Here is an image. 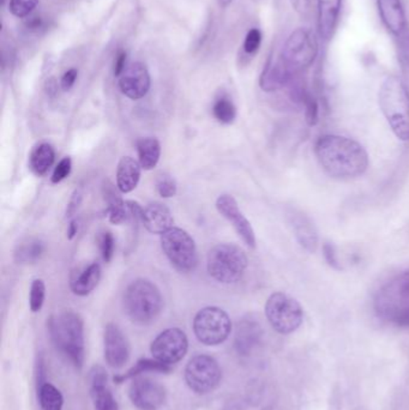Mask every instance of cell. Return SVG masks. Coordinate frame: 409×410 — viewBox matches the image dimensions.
Listing matches in <instances>:
<instances>
[{
  "mask_svg": "<svg viewBox=\"0 0 409 410\" xmlns=\"http://www.w3.org/2000/svg\"><path fill=\"white\" fill-rule=\"evenodd\" d=\"M321 167L334 179H354L368 168V155L361 144L347 137L324 135L314 145Z\"/></svg>",
  "mask_w": 409,
  "mask_h": 410,
  "instance_id": "obj_1",
  "label": "cell"
},
{
  "mask_svg": "<svg viewBox=\"0 0 409 410\" xmlns=\"http://www.w3.org/2000/svg\"><path fill=\"white\" fill-rule=\"evenodd\" d=\"M48 330L55 347L76 369H82L86 359L84 324L79 313L64 311L54 315L48 320Z\"/></svg>",
  "mask_w": 409,
  "mask_h": 410,
  "instance_id": "obj_2",
  "label": "cell"
},
{
  "mask_svg": "<svg viewBox=\"0 0 409 410\" xmlns=\"http://www.w3.org/2000/svg\"><path fill=\"white\" fill-rule=\"evenodd\" d=\"M380 111L394 135L403 142L409 140V89L400 78L389 76L378 93Z\"/></svg>",
  "mask_w": 409,
  "mask_h": 410,
  "instance_id": "obj_3",
  "label": "cell"
},
{
  "mask_svg": "<svg viewBox=\"0 0 409 410\" xmlns=\"http://www.w3.org/2000/svg\"><path fill=\"white\" fill-rule=\"evenodd\" d=\"M123 306L126 316L136 324L152 323L160 316L163 299L159 288L148 279H136L124 293Z\"/></svg>",
  "mask_w": 409,
  "mask_h": 410,
  "instance_id": "obj_4",
  "label": "cell"
},
{
  "mask_svg": "<svg viewBox=\"0 0 409 410\" xmlns=\"http://www.w3.org/2000/svg\"><path fill=\"white\" fill-rule=\"evenodd\" d=\"M248 265V256L233 244H219L208 253V272L213 279L223 284H233L240 281Z\"/></svg>",
  "mask_w": 409,
  "mask_h": 410,
  "instance_id": "obj_5",
  "label": "cell"
},
{
  "mask_svg": "<svg viewBox=\"0 0 409 410\" xmlns=\"http://www.w3.org/2000/svg\"><path fill=\"white\" fill-rule=\"evenodd\" d=\"M161 247L172 267L179 272L187 274L197 267V247L186 230L175 227L167 230L161 235Z\"/></svg>",
  "mask_w": 409,
  "mask_h": 410,
  "instance_id": "obj_6",
  "label": "cell"
},
{
  "mask_svg": "<svg viewBox=\"0 0 409 410\" xmlns=\"http://www.w3.org/2000/svg\"><path fill=\"white\" fill-rule=\"evenodd\" d=\"M265 316L276 333L288 335L300 328L304 320V310L297 300L277 291L267 300Z\"/></svg>",
  "mask_w": 409,
  "mask_h": 410,
  "instance_id": "obj_7",
  "label": "cell"
},
{
  "mask_svg": "<svg viewBox=\"0 0 409 410\" xmlns=\"http://www.w3.org/2000/svg\"><path fill=\"white\" fill-rule=\"evenodd\" d=\"M192 326L202 345H219L231 335L232 320L222 308L208 306L197 312Z\"/></svg>",
  "mask_w": 409,
  "mask_h": 410,
  "instance_id": "obj_8",
  "label": "cell"
},
{
  "mask_svg": "<svg viewBox=\"0 0 409 410\" xmlns=\"http://www.w3.org/2000/svg\"><path fill=\"white\" fill-rule=\"evenodd\" d=\"M319 44L310 29L299 28L287 39L282 48V60L294 74L302 72L314 62Z\"/></svg>",
  "mask_w": 409,
  "mask_h": 410,
  "instance_id": "obj_9",
  "label": "cell"
},
{
  "mask_svg": "<svg viewBox=\"0 0 409 410\" xmlns=\"http://www.w3.org/2000/svg\"><path fill=\"white\" fill-rule=\"evenodd\" d=\"M184 377L186 384L194 394L207 395L220 385L222 369L214 357L201 354L189 361Z\"/></svg>",
  "mask_w": 409,
  "mask_h": 410,
  "instance_id": "obj_10",
  "label": "cell"
},
{
  "mask_svg": "<svg viewBox=\"0 0 409 410\" xmlns=\"http://www.w3.org/2000/svg\"><path fill=\"white\" fill-rule=\"evenodd\" d=\"M405 308H409V270L380 288L375 299L377 315L388 322Z\"/></svg>",
  "mask_w": 409,
  "mask_h": 410,
  "instance_id": "obj_11",
  "label": "cell"
},
{
  "mask_svg": "<svg viewBox=\"0 0 409 410\" xmlns=\"http://www.w3.org/2000/svg\"><path fill=\"white\" fill-rule=\"evenodd\" d=\"M189 349L186 333L178 328L167 329L152 342L150 352L154 359L166 365H174L182 360Z\"/></svg>",
  "mask_w": 409,
  "mask_h": 410,
  "instance_id": "obj_12",
  "label": "cell"
},
{
  "mask_svg": "<svg viewBox=\"0 0 409 410\" xmlns=\"http://www.w3.org/2000/svg\"><path fill=\"white\" fill-rule=\"evenodd\" d=\"M128 397L140 410L160 409L167 399L165 386L150 378H133L128 389Z\"/></svg>",
  "mask_w": 409,
  "mask_h": 410,
  "instance_id": "obj_13",
  "label": "cell"
},
{
  "mask_svg": "<svg viewBox=\"0 0 409 410\" xmlns=\"http://www.w3.org/2000/svg\"><path fill=\"white\" fill-rule=\"evenodd\" d=\"M216 209L220 215L231 222L236 233L250 249H256V235L251 223L239 209V205L231 194H221L216 199Z\"/></svg>",
  "mask_w": 409,
  "mask_h": 410,
  "instance_id": "obj_14",
  "label": "cell"
},
{
  "mask_svg": "<svg viewBox=\"0 0 409 410\" xmlns=\"http://www.w3.org/2000/svg\"><path fill=\"white\" fill-rule=\"evenodd\" d=\"M105 360L112 369H121L130 359L131 348L128 338L119 326L113 323L106 325L104 335Z\"/></svg>",
  "mask_w": 409,
  "mask_h": 410,
  "instance_id": "obj_15",
  "label": "cell"
},
{
  "mask_svg": "<svg viewBox=\"0 0 409 410\" xmlns=\"http://www.w3.org/2000/svg\"><path fill=\"white\" fill-rule=\"evenodd\" d=\"M121 93L131 100H140L150 89V74L143 62H133L125 69L119 78Z\"/></svg>",
  "mask_w": 409,
  "mask_h": 410,
  "instance_id": "obj_16",
  "label": "cell"
},
{
  "mask_svg": "<svg viewBox=\"0 0 409 410\" xmlns=\"http://www.w3.org/2000/svg\"><path fill=\"white\" fill-rule=\"evenodd\" d=\"M263 337V328L253 316H246L236 325L234 347L239 355L246 357L253 353Z\"/></svg>",
  "mask_w": 409,
  "mask_h": 410,
  "instance_id": "obj_17",
  "label": "cell"
},
{
  "mask_svg": "<svg viewBox=\"0 0 409 410\" xmlns=\"http://www.w3.org/2000/svg\"><path fill=\"white\" fill-rule=\"evenodd\" d=\"M295 76L297 74H294L288 69V66L286 65L281 57L275 58L270 55L263 72L260 74V86L262 91L271 93L288 86Z\"/></svg>",
  "mask_w": 409,
  "mask_h": 410,
  "instance_id": "obj_18",
  "label": "cell"
},
{
  "mask_svg": "<svg viewBox=\"0 0 409 410\" xmlns=\"http://www.w3.org/2000/svg\"><path fill=\"white\" fill-rule=\"evenodd\" d=\"M290 226L299 245L309 253H314L319 247V235L310 218L302 211H292L290 213Z\"/></svg>",
  "mask_w": 409,
  "mask_h": 410,
  "instance_id": "obj_19",
  "label": "cell"
},
{
  "mask_svg": "<svg viewBox=\"0 0 409 410\" xmlns=\"http://www.w3.org/2000/svg\"><path fill=\"white\" fill-rule=\"evenodd\" d=\"M101 279V267L99 263H90L81 267L71 274L70 289L79 296H87L94 291Z\"/></svg>",
  "mask_w": 409,
  "mask_h": 410,
  "instance_id": "obj_20",
  "label": "cell"
},
{
  "mask_svg": "<svg viewBox=\"0 0 409 410\" xmlns=\"http://www.w3.org/2000/svg\"><path fill=\"white\" fill-rule=\"evenodd\" d=\"M142 223L149 233L162 234L173 228L174 218L170 210L162 203H150L143 211Z\"/></svg>",
  "mask_w": 409,
  "mask_h": 410,
  "instance_id": "obj_21",
  "label": "cell"
},
{
  "mask_svg": "<svg viewBox=\"0 0 409 410\" xmlns=\"http://www.w3.org/2000/svg\"><path fill=\"white\" fill-rule=\"evenodd\" d=\"M380 18L394 35H401L405 30L407 20L401 0H377Z\"/></svg>",
  "mask_w": 409,
  "mask_h": 410,
  "instance_id": "obj_22",
  "label": "cell"
},
{
  "mask_svg": "<svg viewBox=\"0 0 409 410\" xmlns=\"http://www.w3.org/2000/svg\"><path fill=\"white\" fill-rule=\"evenodd\" d=\"M141 164L130 156L121 157L116 167V187L121 193L136 189L141 179Z\"/></svg>",
  "mask_w": 409,
  "mask_h": 410,
  "instance_id": "obj_23",
  "label": "cell"
},
{
  "mask_svg": "<svg viewBox=\"0 0 409 410\" xmlns=\"http://www.w3.org/2000/svg\"><path fill=\"white\" fill-rule=\"evenodd\" d=\"M342 0H319V33L329 40L339 22Z\"/></svg>",
  "mask_w": 409,
  "mask_h": 410,
  "instance_id": "obj_24",
  "label": "cell"
},
{
  "mask_svg": "<svg viewBox=\"0 0 409 410\" xmlns=\"http://www.w3.org/2000/svg\"><path fill=\"white\" fill-rule=\"evenodd\" d=\"M102 190H104L105 201L107 203L106 213H107L109 222L116 226L128 222L130 213H128V205L119 193L116 192L114 185L112 184L111 181H106Z\"/></svg>",
  "mask_w": 409,
  "mask_h": 410,
  "instance_id": "obj_25",
  "label": "cell"
},
{
  "mask_svg": "<svg viewBox=\"0 0 409 410\" xmlns=\"http://www.w3.org/2000/svg\"><path fill=\"white\" fill-rule=\"evenodd\" d=\"M55 161V152L50 143H40L30 152L28 166L36 177L46 176Z\"/></svg>",
  "mask_w": 409,
  "mask_h": 410,
  "instance_id": "obj_26",
  "label": "cell"
},
{
  "mask_svg": "<svg viewBox=\"0 0 409 410\" xmlns=\"http://www.w3.org/2000/svg\"><path fill=\"white\" fill-rule=\"evenodd\" d=\"M138 162L145 171H152L156 167L161 156V144L153 137H145L137 140Z\"/></svg>",
  "mask_w": 409,
  "mask_h": 410,
  "instance_id": "obj_27",
  "label": "cell"
},
{
  "mask_svg": "<svg viewBox=\"0 0 409 410\" xmlns=\"http://www.w3.org/2000/svg\"><path fill=\"white\" fill-rule=\"evenodd\" d=\"M172 371V367L170 365H166L161 361L156 360V359H141L137 361L133 367L128 369V372L124 374H119L114 377V382L124 383L128 379H133V378L140 377L142 373L145 372H160V373H170Z\"/></svg>",
  "mask_w": 409,
  "mask_h": 410,
  "instance_id": "obj_28",
  "label": "cell"
},
{
  "mask_svg": "<svg viewBox=\"0 0 409 410\" xmlns=\"http://www.w3.org/2000/svg\"><path fill=\"white\" fill-rule=\"evenodd\" d=\"M45 252V244L40 239H28L18 244L15 250V260L18 264H33L40 260Z\"/></svg>",
  "mask_w": 409,
  "mask_h": 410,
  "instance_id": "obj_29",
  "label": "cell"
},
{
  "mask_svg": "<svg viewBox=\"0 0 409 410\" xmlns=\"http://www.w3.org/2000/svg\"><path fill=\"white\" fill-rule=\"evenodd\" d=\"M37 391H39V402L42 410H62L64 397L55 386L46 382L39 388Z\"/></svg>",
  "mask_w": 409,
  "mask_h": 410,
  "instance_id": "obj_30",
  "label": "cell"
},
{
  "mask_svg": "<svg viewBox=\"0 0 409 410\" xmlns=\"http://www.w3.org/2000/svg\"><path fill=\"white\" fill-rule=\"evenodd\" d=\"M90 396L95 410H119L118 402L107 385L90 386Z\"/></svg>",
  "mask_w": 409,
  "mask_h": 410,
  "instance_id": "obj_31",
  "label": "cell"
},
{
  "mask_svg": "<svg viewBox=\"0 0 409 410\" xmlns=\"http://www.w3.org/2000/svg\"><path fill=\"white\" fill-rule=\"evenodd\" d=\"M213 115L219 123L229 125L236 118V108L228 96H221L213 106Z\"/></svg>",
  "mask_w": 409,
  "mask_h": 410,
  "instance_id": "obj_32",
  "label": "cell"
},
{
  "mask_svg": "<svg viewBox=\"0 0 409 410\" xmlns=\"http://www.w3.org/2000/svg\"><path fill=\"white\" fill-rule=\"evenodd\" d=\"M46 286L43 279H34L30 286L29 308L32 312L41 311L42 306L45 304Z\"/></svg>",
  "mask_w": 409,
  "mask_h": 410,
  "instance_id": "obj_33",
  "label": "cell"
},
{
  "mask_svg": "<svg viewBox=\"0 0 409 410\" xmlns=\"http://www.w3.org/2000/svg\"><path fill=\"white\" fill-rule=\"evenodd\" d=\"M155 185H156L157 193L162 198L174 197L178 191V186H177L175 180L166 173H161L157 176Z\"/></svg>",
  "mask_w": 409,
  "mask_h": 410,
  "instance_id": "obj_34",
  "label": "cell"
},
{
  "mask_svg": "<svg viewBox=\"0 0 409 410\" xmlns=\"http://www.w3.org/2000/svg\"><path fill=\"white\" fill-rule=\"evenodd\" d=\"M398 60L401 62L402 72L407 82V88L409 89V33L403 32L401 35H398Z\"/></svg>",
  "mask_w": 409,
  "mask_h": 410,
  "instance_id": "obj_35",
  "label": "cell"
},
{
  "mask_svg": "<svg viewBox=\"0 0 409 410\" xmlns=\"http://www.w3.org/2000/svg\"><path fill=\"white\" fill-rule=\"evenodd\" d=\"M37 4H39V0H10L8 10L13 16L25 18L33 13Z\"/></svg>",
  "mask_w": 409,
  "mask_h": 410,
  "instance_id": "obj_36",
  "label": "cell"
},
{
  "mask_svg": "<svg viewBox=\"0 0 409 410\" xmlns=\"http://www.w3.org/2000/svg\"><path fill=\"white\" fill-rule=\"evenodd\" d=\"M99 246L105 262H111L113 256H114V250H116V240H114V237L111 232L107 230L100 235Z\"/></svg>",
  "mask_w": 409,
  "mask_h": 410,
  "instance_id": "obj_37",
  "label": "cell"
},
{
  "mask_svg": "<svg viewBox=\"0 0 409 410\" xmlns=\"http://www.w3.org/2000/svg\"><path fill=\"white\" fill-rule=\"evenodd\" d=\"M304 107H305L306 123L310 126H314L319 121V107L317 100L309 93L304 100Z\"/></svg>",
  "mask_w": 409,
  "mask_h": 410,
  "instance_id": "obj_38",
  "label": "cell"
},
{
  "mask_svg": "<svg viewBox=\"0 0 409 410\" xmlns=\"http://www.w3.org/2000/svg\"><path fill=\"white\" fill-rule=\"evenodd\" d=\"M71 169H72V160L69 156H67V157H64V159L59 161V164L55 166L53 174L51 177V181L53 184L62 183L64 179H67L70 176Z\"/></svg>",
  "mask_w": 409,
  "mask_h": 410,
  "instance_id": "obj_39",
  "label": "cell"
},
{
  "mask_svg": "<svg viewBox=\"0 0 409 410\" xmlns=\"http://www.w3.org/2000/svg\"><path fill=\"white\" fill-rule=\"evenodd\" d=\"M262 44V33L260 29L253 28L246 34L244 41V52L248 55H253L260 50Z\"/></svg>",
  "mask_w": 409,
  "mask_h": 410,
  "instance_id": "obj_40",
  "label": "cell"
},
{
  "mask_svg": "<svg viewBox=\"0 0 409 410\" xmlns=\"http://www.w3.org/2000/svg\"><path fill=\"white\" fill-rule=\"evenodd\" d=\"M107 372L102 366L96 365L89 372V384L90 386L107 385Z\"/></svg>",
  "mask_w": 409,
  "mask_h": 410,
  "instance_id": "obj_41",
  "label": "cell"
},
{
  "mask_svg": "<svg viewBox=\"0 0 409 410\" xmlns=\"http://www.w3.org/2000/svg\"><path fill=\"white\" fill-rule=\"evenodd\" d=\"M323 256L324 258L327 260L328 264L330 265L335 270H342V267L339 263V259H337V256H336V249H335L334 245L330 244V242H326L323 245Z\"/></svg>",
  "mask_w": 409,
  "mask_h": 410,
  "instance_id": "obj_42",
  "label": "cell"
},
{
  "mask_svg": "<svg viewBox=\"0 0 409 410\" xmlns=\"http://www.w3.org/2000/svg\"><path fill=\"white\" fill-rule=\"evenodd\" d=\"M83 193L81 190H74L72 196H71L70 201L67 204V218H72L74 213H77L79 206L82 204Z\"/></svg>",
  "mask_w": 409,
  "mask_h": 410,
  "instance_id": "obj_43",
  "label": "cell"
},
{
  "mask_svg": "<svg viewBox=\"0 0 409 410\" xmlns=\"http://www.w3.org/2000/svg\"><path fill=\"white\" fill-rule=\"evenodd\" d=\"M79 76V71L76 69H70L67 70L65 74H62V81H60V86L64 91H70L71 88L74 86V82Z\"/></svg>",
  "mask_w": 409,
  "mask_h": 410,
  "instance_id": "obj_44",
  "label": "cell"
},
{
  "mask_svg": "<svg viewBox=\"0 0 409 410\" xmlns=\"http://www.w3.org/2000/svg\"><path fill=\"white\" fill-rule=\"evenodd\" d=\"M126 52L125 51H119L116 53V59H114V66H113V72H114V76L116 77H120L123 72H124L125 69H126Z\"/></svg>",
  "mask_w": 409,
  "mask_h": 410,
  "instance_id": "obj_45",
  "label": "cell"
},
{
  "mask_svg": "<svg viewBox=\"0 0 409 410\" xmlns=\"http://www.w3.org/2000/svg\"><path fill=\"white\" fill-rule=\"evenodd\" d=\"M390 323L400 326V328H409V308H403L397 312L390 319Z\"/></svg>",
  "mask_w": 409,
  "mask_h": 410,
  "instance_id": "obj_46",
  "label": "cell"
},
{
  "mask_svg": "<svg viewBox=\"0 0 409 410\" xmlns=\"http://www.w3.org/2000/svg\"><path fill=\"white\" fill-rule=\"evenodd\" d=\"M309 3H310V0H290V4L293 5V8L299 13H304L307 11Z\"/></svg>",
  "mask_w": 409,
  "mask_h": 410,
  "instance_id": "obj_47",
  "label": "cell"
},
{
  "mask_svg": "<svg viewBox=\"0 0 409 410\" xmlns=\"http://www.w3.org/2000/svg\"><path fill=\"white\" fill-rule=\"evenodd\" d=\"M57 91H58V83L54 79V78H50L47 82H46V91L47 94L51 95V96H54L57 94Z\"/></svg>",
  "mask_w": 409,
  "mask_h": 410,
  "instance_id": "obj_48",
  "label": "cell"
},
{
  "mask_svg": "<svg viewBox=\"0 0 409 410\" xmlns=\"http://www.w3.org/2000/svg\"><path fill=\"white\" fill-rule=\"evenodd\" d=\"M77 233H79V222L77 220H72L69 225V228H67V239L72 240L77 235Z\"/></svg>",
  "mask_w": 409,
  "mask_h": 410,
  "instance_id": "obj_49",
  "label": "cell"
},
{
  "mask_svg": "<svg viewBox=\"0 0 409 410\" xmlns=\"http://www.w3.org/2000/svg\"><path fill=\"white\" fill-rule=\"evenodd\" d=\"M28 27L32 29L40 28L41 27V20L40 17H34L29 22H28Z\"/></svg>",
  "mask_w": 409,
  "mask_h": 410,
  "instance_id": "obj_50",
  "label": "cell"
},
{
  "mask_svg": "<svg viewBox=\"0 0 409 410\" xmlns=\"http://www.w3.org/2000/svg\"><path fill=\"white\" fill-rule=\"evenodd\" d=\"M220 3L222 6H227V5L231 4L232 0H220Z\"/></svg>",
  "mask_w": 409,
  "mask_h": 410,
  "instance_id": "obj_51",
  "label": "cell"
},
{
  "mask_svg": "<svg viewBox=\"0 0 409 410\" xmlns=\"http://www.w3.org/2000/svg\"><path fill=\"white\" fill-rule=\"evenodd\" d=\"M253 1H260V0H253Z\"/></svg>",
  "mask_w": 409,
  "mask_h": 410,
  "instance_id": "obj_52",
  "label": "cell"
}]
</instances>
